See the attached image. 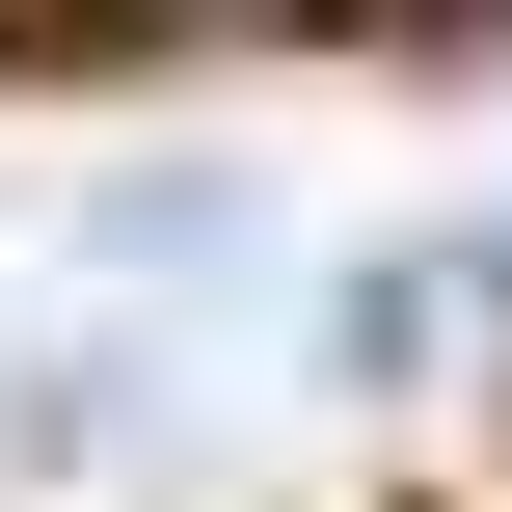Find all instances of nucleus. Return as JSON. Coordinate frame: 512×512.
Segmentation results:
<instances>
[{
	"mask_svg": "<svg viewBox=\"0 0 512 512\" xmlns=\"http://www.w3.org/2000/svg\"><path fill=\"white\" fill-rule=\"evenodd\" d=\"M27 432L54 459H135V432H189V378L162 351H27Z\"/></svg>",
	"mask_w": 512,
	"mask_h": 512,
	"instance_id": "obj_1",
	"label": "nucleus"
}]
</instances>
